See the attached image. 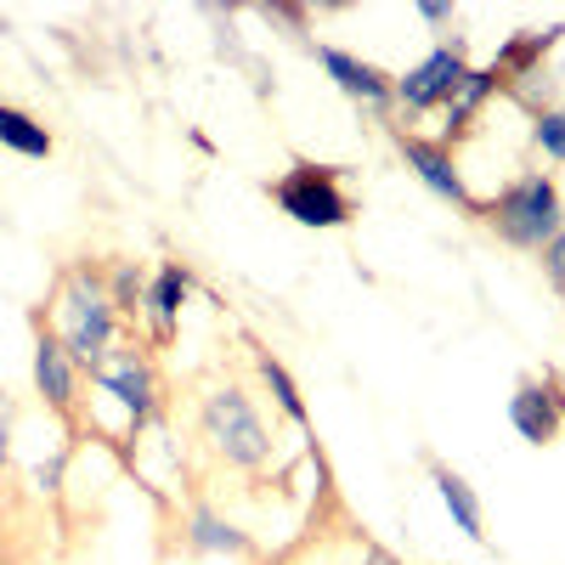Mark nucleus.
Wrapping results in <instances>:
<instances>
[{"label": "nucleus", "mask_w": 565, "mask_h": 565, "mask_svg": "<svg viewBox=\"0 0 565 565\" xmlns=\"http://www.w3.org/2000/svg\"><path fill=\"white\" fill-rule=\"evenodd\" d=\"M52 334L57 345L74 356L79 373L103 367L119 345V311L108 306V289H103V271L90 260H74L63 277H57V300H52Z\"/></svg>", "instance_id": "f257e3e1"}, {"label": "nucleus", "mask_w": 565, "mask_h": 565, "mask_svg": "<svg viewBox=\"0 0 565 565\" xmlns=\"http://www.w3.org/2000/svg\"><path fill=\"white\" fill-rule=\"evenodd\" d=\"M487 215V226L509 249H548L559 232H565V199H559V181L543 170L514 175L492 204H476Z\"/></svg>", "instance_id": "f03ea898"}, {"label": "nucleus", "mask_w": 565, "mask_h": 565, "mask_svg": "<svg viewBox=\"0 0 565 565\" xmlns=\"http://www.w3.org/2000/svg\"><path fill=\"white\" fill-rule=\"evenodd\" d=\"M199 430L215 447V458L232 469H266L271 463V430H266V418L244 385H215L199 402Z\"/></svg>", "instance_id": "7ed1b4c3"}, {"label": "nucleus", "mask_w": 565, "mask_h": 565, "mask_svg": "<svg viewBox=\"0 0 565 565\" xmlns=\"http://www.w3.org/2000/svg\"><path fill=\"white\" fill-rule=\"evenodd\" d=\"M90 385H97V396H108V402L125 413L130 441L148 430V424H159V413H164L159 367H153L148 351H136V345H114V356H108L103 367H90Z\"/></svg>", "instance_id": "20e7f679"}, {"label": "nucleus", "mask_w": 565, "mask_h": 565, "mask_svg": "<svg viewBox=\"0 0 565 565\" xmlns=\"http://www.w3.org/2000/svg\"><path fill=\"white\" fill-rule=\"evenodd\" d=\"M271 199L295 226H311V232H334L351 221V193L340 186V170L328 164H289L271 181Z\"/></svg>", "instance_id": "39448f33"}, {"label": "nucleus", "mask_w": 565, "mask_h": 565, "mask_svg": "<svg viewBox=\"0 0 565 565\" xmlns=\"http://www.w3.org/2000/svg\"><path fill=\"white\" fill-rule=\"evenodd\" d=\"M469 74V57L463 45H436V52H424L402 79H396V108L407 114H430V108H447L458 97V85Z\"/></svg>", "instance_id": "423d86ee"}, {"label": "nucleus", "mask_w": 565, "mask_h": 565, "mask_svg": "<svg viewBox=\"0 0 565 565\" xmlns=\"http://www.w3.org/2000/svg\"><path fill=\"white\" fill-rule=\"evenodd\" d=\"M29 380H34V391H40V402L52 407V413H74V402H79V380L85 373L74 367V356L57 345V334L45 328L40 317H34V356H29Z\"/></svg>", "instance_id": "0eeeda50"}, {"label": "nucleus", "mask_w": 565, "mask_h": 565, "mask_svg": "<svg viewBox=\"0 0 565 565\" xmlns=\"http://www.w3.org/2000/svg\"><path fill=\"white\" fill-rule=\"evenodd\" d=\"M396 153H402V164H407L424 186H430L436 199H447V204H458V210H476V199H469L452 148H441L436 136H407V130H396Z\"/></svg>", "instance_id": "6e6552de"}, {"label": "nucleus", "mask_w": 565, "mask_h": 565, "mask_svg": "<svg viewBox=\"0 0 565 565\" xmlns=\"http://www.w3.org/2000/svg\"><path fill=\"white\" fill-rule=\"evenodd\" d=\"M317 63L351 103H367V108H391L396 103V79L380 63H367L356 52H340V45H317Z\"/></svg>", "instance_id": "1a4fd4ad"}, {"label": "nucleus", "mask_w": 565, "mask_h": 565, "mask_svg": "<svg viewBox=\"0 0 565 565\" xmlns=\"http://www.w3.org/2000/svg\"><path fill=\"white\" fill-rule=\"evenodd\" d=\"M509 424H514L521 441L548 447L559 436V424H565V391L554 380H526L521 391L509 396Z\"/></svg>", "instance_id": "9d476101"}, {"label": "nucleus", "mask_w": 565, "mask_h": 565, "mask_svg": "<svg viewBox=\"0 0 565 565\" xmlns=\"http://www.w3.org/2000/svg\"><path fill=\"white\" fill-rule=\"evenodd\" d=\"M186 300H193V271H186L181 260H164V266L148 277V300H141V317H148L153 345H170V340H175Z\"/></svg>", "instance_id": "9b49d317"}, {"label": "nucleus", "mask_w": 565, "mask_h": 565, "mask_svg": "<svg viewBox=\"0 0 565 565\" xmlns=\"http://www.w3.org/2000/svg\"><path fill=\"white\" fill-rule=\"evenodd\" d=\"M181 543L193 548V554H255L249 532H238V526H232L226 514H215L210 503L186 509V521H181Z\"/></svg>", "instance_id": "f8f14e48"}, {"label": "nucleus", "mask_w": 565, "mask_h": 565, "mask_svg": "<svg viewBox=\"0 0 565 565\" xmlns=\"http://www.w3.org/2000/svg\"><path fill=\"white\" fill-rule=\"evenodd\" d=\"M503 85H509V79L498 74V63H487V68H469V74H463V85H458V97L447 103V130L436 136L441 148H452V141H458V136L469 130V119H476V114H481V108H487V103L498 97Z\"/></svg>", "instance_id": "ddd939ff"}, {"label": "nucleus", "mask_w": 565, "mask_h": 565, "mask_svg": "<svg viewBox=\"0 0 565 565\" xmlns=\"http://www.w3.org/2000/svg\"><path fill=\"white\" fill-rule=\"evenodd\" d=\"M430 487L441 492V503H447V514H452V526H458L469 543H487V521H481L476 487H469L458 469H447V463H430Z\"/></svg>", "instance_id": "4468645a"}, {"label": "nucleus", "mask_w": 565, "mask_h": 565, "mask_svg": "<svg viewBox=\"0 0 565 565\" xmlns=\"http://www.w3.org/2000/svg\"><path fill=\"white\" fill-rule=\"evenodd\" d=\"M0 148H12L23 159H52L57 148V136L45 130L29 108H12V103H0Z\"/></svg>", "instance_id": "2eb2a0df"}, {"label": "nucleus", "mask_w": 565, "mask_h": 565, "mask_svg": "<svg viewBox=\"0 0 565 565\" xmlns=\"http://www.w3.org/2000/svg\"><path fill=\"white\" fill-rule=\"evenodd\" d=\"M255 373H260V385H266V396L277 402V413L282 418H289V424H300V430H306V396H300V385H295V373L289 367H282L271 351H255Z\"/></svg>", "instance_id": "dca6fc26"}, {"label": "nucleus", "mask_w": 565, "mask_h": 565, "mask_svg": "<svg viewBox=\"0 0 565 565\" xmlns=\"http://www.w3.org/2000/svg\"><path fill=\"white\" fill-rule=\"evenodd\" d=\"M103 289H108V306L119 317H141V300H148V271H141L136 260H114L108 277H103Z\"/></svg>", "instance_id": "f3484780"}, {"label": "nucleus", "mask_w": 565, "mask_h": 565, "mask_svg": "<svg viewBox=\"0 0 565 565\" xmlns=\"http://www.w3.org/2000/svg\"><path fill=\"white\" fill-rule=\"evenodd\" d=\"M554 40H559V29H543V34L532 29V34H521V40H509L503 52H498V74H503V79H521V74H532V63L548 52Z\"/></svg>", "instance_id": "a211bd4d"}, {"label": "nucleus", "mask_w": 565, "mask_h": 565, "mask_svg": "<svg viewBox=\"0 0 565 565\" xmlns=\"http://www.w3.org/2000/svg\"><path fill=\"white\" fill-rule=\"evenodd\" d=\"M532 141H537L543 159L565 164V108H543V114L532 119Z\"/></svg>", "instance_id": "6ab92c4d"}, {"label": "nucleus", "mask_w": 565, "mask_h": 565, "mask_svg": "<svg viewBox=\"0 0 565 565\" xmlns=\"http://www.w3.org/2000/svg\"><path fill=\"white\" fill-rule=\"evenodd\" d=\"M63 469H68V447H57L52 458H40V463H34V492L57 498V492H63Z\"/></svg>", "instance_id": "aec40b11"}, {"label": "nucleus", "mask_w": 565, "mask_h": 565, "mask_svg": "<svg viewBox=\"0 0 565 565\" xmlns=\"http://www.w3.org/2000/svg\"><path fill=\"white\" fill-rule=\"evenodd\" d=\"M12 424H18V407H12V391L0 385V469L12 463Z\"/></svg>", "instance_id": "412c9836"}, {"label": "nucleus", "mask_w": 565, "mask_h": 565, "mask_svg": "<svg viewBox=\"0 0 565 565\" xmlns=\"http://www.w3.org/2000/svg\"><path fill=\"white\" fill-rule=\"evenodd\" d=\"M543 271H548V282H554V289L565 295V232H559V238L543 249Z\"/></svg>", "instance_id": "4be33fe9"}, {"label": "nucleus", "mask_w": 565, "mask_h": 565, "mask_svg": "<svg viewBox=\"0 0 565 565\" xmlns=\"http://www.w3.org/2000/svg\"><path fill=\"white\" fill-rule=\"evenodd\" d=\"M418 18H424V23H447V18H452V7H441V0H424Z\"/></svg>", "instance_id": "5701e85b"}, {"label": "nucleus", "mask_w": 565, "mask_h": 565, "mask_svg": "<svg viewBox=\"0 0 565 565\" xmlns=\"http://www.w3.org/2000/svg\"><path fill=\"white\" fill-rule=\"evenodd\" d=\"M362 565H402V559H396L391 548H380V543H373V548L362 554Z\"/></svg>", "instance_id": "b1692460"}, {"label": "nucleus", "mask_w": 565, "mask_h": 565, "mask_svg": "<svg viewBox=\"0 0 565 565\" xmlns=\"http://www.w3.org/2000/svg\"><path fill=\"white\" fill-rule=\"evenodd\" d=\"M260 565H289V559H277V554H271V559H260Z\"/></svg>", "instance_id": "393cba45"}]
</instances>
